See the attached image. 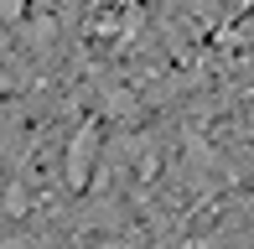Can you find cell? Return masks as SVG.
I'll return each instance as SVG.
<instances>
[{
    "mask_svg": "<svg viewBox=\"0 0 254 249\" xmlns=\"http://www.w3.org/2000/svg\"><path fill=\"white\" fill-rule=\"evenodd\" d=\"M94 156H99V135L83 130V135L73 140V151H67V182H73V187L88 182V172H94Z\"/></svg>",
    "mask_w": 254,
    "mask_h": 249,
    "instance_id": "6da1fadb",
    "label": "cell"
},
{
    "mask_svg": "<svg viewBox=\"0 0 254 249\" xmlns=\"http://www.w3.org/2000/svg\"><path fill=\"white\" fill-rule=\"evenodd\" d=\"M21 10H26V0H0V21H16Z\"/></svg>",
    "mask_w": 254,
    "mask_h": 249,
    "instance_id": "7a4b0ae2",
    "label": "cell"
}]
</instances>
